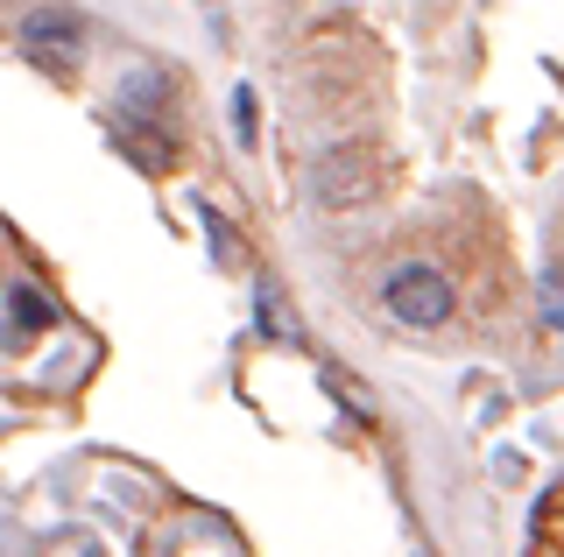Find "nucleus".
Segmentation results:
<instances>
[{"label": "nucleus", "instance_id": "obj_1", "mask_svg": "<svg viewBox=\"0 0 564 557\" xmlns=\"http://www.w3.org/2000/svg\"><path fill=\"white\" fill-rule=\"evenodd\" d=\"M381 304H388V318H402L410 332H437V325L452 318V283L431 269V261H402V269L388 275Z\"/></svg>", "mask_w": 564, "mask_h": 557}, {"label": "nucleus", "instance_id": "obj_2", "mask_svg": "<svg viewBox=\"0 0 564 557\" xmlns=\"http://www.w3.org/2000/svg\"><path fill=\"white\" fill-rule=\"evenodd\" d=\"M375 184H381V170H375V155L367 149H325L317 155V170H311V198L325 205V212H352V205H367L375 198Z\"/></svg>", "mask_w": 564, "mask_h": 557}, {"label": "nucleus", "instance_id": "obj_3", "mask_svg": "<svg viewBox=\"0 0 564 557\" xmlns=\"http://www.w3.org/2000/svg\"><path fill=\"white\" fill-rule=\"evenodd\" d=\"M22 43H29V57L43 50V57L57 64V72H70V57H78V29H70L64 14H35V22L22 29Z\"/></svg>", "mask_w": 564, "mask_h": 557}, {"label": "nucleus", "instance_id": "obj_4", "mask_svg": "<svg viewBox=\"0 0 564 557\" xmlns=\"http://www.w3.org/2000/svg\"><path fill=\"white\" fill-rule=\"evenodd\" d=\"M536 557H564V480L536 501Z\"/></svg>", "mask_w": 564, "mask_h": 557}, {"label": "nucleus", "instance_id": "obj_5", "mask_svg": "<svg viewBox=\"0 0 564 557\" xmlns=\"http://www.w3.org/2000/svg\"><path fill=\"white\" fill-rule=\"evenodd\" d=\"M120 99H128L134 113H170V78L163 72H128L120 78Z\"/></svg>", "mask_w": 564, "mask_h": 557}, {"label": "nucleus", "instance_id": "obj_6", "mask_svg": "<svg viewBox=\"0 0 564 557\" xmlns=\"http://www.w3.org/2000/svg\"><path fill=\"white\" fill-rule=\"evenodd\" d=\"M536 318L551 325V332H564V261H551V269L536 275Z\"/></svg>", "mask_w": 564, "mask_h": 557}, {"label": "nucleus", "instance_id": "obj_7", "mask_svg": "<svg viewBox=\"0 0 564 557\" xmlns=\"http://www.w3.org/2000/svg\"><path fill=\"white\" fill-rule=\"evenodd\" d=\"M14 325H29V332H43V325H57V310H50V297H35V290H14L8 297Z\"/></svg>", "mask_w": 564, "mask_h": 557}, {"label": "nucleus", "instance_id": "obj_8", "mask_svg": "<svg viewBox=\"0 0 564 557\" xmlns=\"http://www.w3.org/2000/svg\"><path fill=\"white\" fill-rule=\"evenodd\" d=\"M261 318H269V332L282 339V346H296V325H290V304L275 297V290H261Z\"/></svg>", "mask_w": 564, "mask_h": 557}, {"label": "nucleus", "instance_id": "obj_9", "mask_svg": "<svg viewBox=\"0 0 564 557\" xmlns=\"http://www.w3.org/2000/svg\"><path fill=\"white\" fill-rule=\"evenodd\" d=\"M234 128H240V142H254V99L234 92Z\"/></svg>", "mask_w": 564, "mask_h": 557}, {"label": "nucleus", "instance_id": "obj_10", "mask_svg": "<svg viewBox=\"0 0 564 557\" xmlns=\"http://www.w3.org/2000/svg\"><path fill=\"white\" fill-rule=\"evenodd\" d=\"M57 544H64L57 557H106V550H99V536H57Z\"/></svg>", "mask_w": 564, "mask_h": 557}]
</instances>
